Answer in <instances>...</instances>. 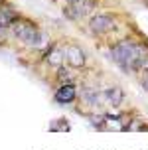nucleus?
<instances>
[{
	"instance_id": "nucleus-1",
	"label": "nucleus",
	"mask_w": 148,
	"mask_h": 150,
	"mask_svg": "<svg viewBox=\"0 0 148 150\" xmlns=\"http://www.w3.org/2000/svg\"><path fill=\"white\" fill-rule=\"evenodd\" d=\"M111 55L118 65L126 71H136V63L140 57L148 55V45L136 44L130 40H120L111 47Z\"/></svg>"
},
{
	"instance_id": "nucleus-2",
	"label": "nucleus",
	"mask_w": 148,
	"mask_h": 150,
	"mask_svg": "<svg viewBox=\"0 0 148 150\" xmlns=\"http://www.w3.org/2000/svg\"><path fill=\"white\" fill-rule=\"evenodd\" d=\"M10 30H12V34H14L16 40L24 42V44L30 45V47H40V45L44 44L42 32L36 28V24H32V22L16 20L14 24H10Z\"/></svg>"
},
{
	"instance_id": "nucleus-3",
	"label": "nucleus",
	"mask_w": 148,
	"mask_h": 150,
	"mask_svg": "<svg viewBox=\"0 0 148 150\" xmlns=\"http://www.w3.org/2000/svg\"><path fill=\"white\" fill-rule=\"evenodd\" d=\"M95 8V0H73L63 6V16L69 20H81Z\"/></svg>"
},
{
	"instance_id": "nucleus-4",
	"label": "nucleus",
	"mask_w": 148,
	"mask_h": 150,
	"mask_svg": "<svg viewBox=\"0 0 148 150\" xmlns=\"http://www.w3.org/2000/svg\"><path fill=\"white\" fill-rule=\"evenodd\" d=\"M115 26H117V22L107 14H97L89 22V28H91L93 34H107V32L115 30Z\"/></svg>"
},
{
	"instance_id": "nucleus-5",
	"label": "nucleus",
	"mask_w": 148,
	"mask_h": 150,
	"mask_svg": "<svg viewBox=\"0 0 148 150\" xmlns=\"http://www.w3.org/2000/svg\"><path fill=\"white\" fill-rule=\"evenodd\" d=\"M75 99H77V89H75L73 83H61L59 89L55 91V101L61 103V105L73 103Z\"/></svg>"
},
{
	"instance_id": "nucleus-6",
	"label": "nucleus",
	"mask_w": 148,
	"mask_h": 150,
	"mask_svg": "<svg viewBox=\"0 0 148 150\" xmlns=\"http://www.w3.org/2000/svg\"><path fill=\"white\" fill-rule=\"evenodd\" d=\"M65 61L71 67H83L85 65V52L79 45H67L65 47Z\"/></svg>"
},
{
	"instance_id": "nucleus-7",
	"label": "nucleus",
	"mask_w": 148,
	"mask_h": 150,
	"mask_svg": "<svg viewBox=\"0 0 148 150\" xmlns=\"http://www.w3.org/2000/svg\"><path fill=\"white\" fill-rule=\"evenodd\" d=\"M81 97L87 101L89 105H93V107L103 105L105 101H107V97H105V91L101 93V91H97V87H83Z\"/></svg>"
},
{
	"instance_id": "nucleus-8",
	"label": "nucleus",
	"mask_w": 148,
	"mask_h": 150,
	"mask_svg": "<svg viewBox=\"0 0 148 150\" xmlns=\"http://www.w3.org/2000/svg\"><path fill=\"white\" fill-rule=\"evenodd\" d=\"M16 10L12 4H8V2H0V26H10V24L16 22Z\"/></svg>"
},
{
	"instance_id": "nucleus-9",
	"label": "nucleus",
	"mask_w": 148,
	"mask_h": 150,
	"mask_svg": "<svg viewBox=\"0 0 148 150\" xmlns=\"http://www.w3.org/2000/svg\"><path fill=\"white\" fill-rule=\"evenodd\" d=\"M105 97H107V103L113 107H120V103L125 101V91L120 87H107L105 89Z\"/></svg>"
},
{
	"instance_id": "nucleus-10",
	"label": "nucleus",
	"mask_w": 148,
	"mask_h": 150,
	"mask_svg": "<svg viewBox=\"0 0 148 150\" xmlns=\"http://www.w3.org/2000/svg\"><path fill=\"white\" fill-rule=\"evenodd\" d=\"M45 59H47V63L53 65V67H61V61L65 59V52H63L59 45H53L52 50L47 52V57H45Z\"/></svg>"
},
{
	"instance_id": "nucleus-11",
	"label": "nucleus",
	"mask_w": 148,
	"mask_h": 150,
	"mask_svg": "<svg viewBox=\"0 0 148 150\" xmlns=\"http://www.w3.org/2000/svg\"><path fill=\"white\" fill-rule=\"evenodd\" d=\"M57 77H59V81L61 83H73V73L69 71V69H65V67H57Z\"/></svg>"
},
{
	"instance_id": "nucleus-12",
	"label": "nucleus",
	"mask_w": 148,
	"mask_h": 150,
	"mask_svg": "<svg viewBox=\"0 0 148 150\" xmlns=\"http://www.w3.org/2000/svg\"><path fill=\"white\" fill-rule=\"evenodd\" d=\"M136 71H144V73H148V55H144V57L138 59V63H136Z\"/></svg>"
},
{
	"instance_id": "nucleus-13",
	"label": "nucleus",
	"mask_w": 148,
	"mask_h": 150,
	"mask_svg": "<svg viewBox=\"0 0 148 150\" xmlns=\"http://www.w3.org/2000/svg\"><path fill=\"white\" fill-rule=\"evenodd\" d=\"M142 128H146V127L136 119V120H132V122H128V128H126V130H142Z\"/></svg>"
},
{
	"instance_id": "nucleus-14",
	"label": "nucleus",
	"mask_w": 148,
	"mask_h": 150,
	"mask_svg": "<svg viewBox=\"0 0 148 150\" xmlns=\"http://www.w3.org/2000/svg\"><path fill=\"white\" fill-rule=\"evenodd\" d=\"M142 87H144V89L148 91V75H146V77H144V81H142Z\"/></svg>"
}]
</instances>
